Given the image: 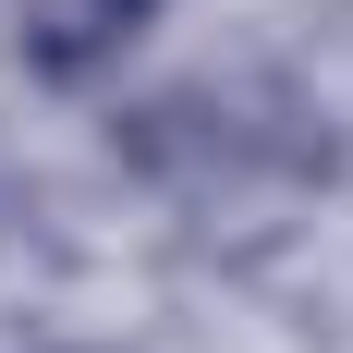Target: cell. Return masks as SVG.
<instances>
[{
  "instance_id": "1",
  "label": "cell",
  "mask_w": 353,
  "mask_h": 353,
  "mask_svg": "<svg viewBox=\"0 0 353 353\" xmlns=\"http://www.w3.org/2000/svg\"><path fill=\"white\" fill-rule=\"evenodd\" d=\"M146 25H159V0H12V61L37 85H98Z\"/></svg>"
}]
</instances>
